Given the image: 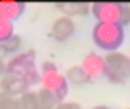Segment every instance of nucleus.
Segmentation results:
<instances>
[{"mask_svg": "<svg viewBox=\"0 0 130 109\" xmlns=\"http://www.w3.org/2000/svg\"><path fill=\"white\" fill-rule=\"evenodd\" d=\"M35 50L31 49L15 55L6 63V73L23 77L29 87L41 83V71L35 63Z\"/></svg>", "mask_w": 130, "mask_h": 109, "instance_id": "f257e3e1", "label": "nucleus"}, {"mask_svg": "<svg viewBox=\"0 0 130 109\" xmlns=\"http://www.w3.org/2000/svg\"><path fill=\"white\" fill-rule=\"evenodd\" d=\"M92 41L99 49L109 52H116L124 42V28L118 24L99 22L92 27Z\"/></svg>", "mask_w": 130, "mask_h": 109, "instance_id": "f03ea898", "label": "nucleus"}, {"mask_svg": "<svg viewBox=\"0 0 130 109\" xmlns=\"http://www.w3.org/2000/svg\"><path fill=\"white\" fill-rule=\"evenodd\" d=\"M91 13L99 22L126 27L130 24V4L116 2H98L91 4Z\"/></svg>", "mask_w": 130, "mask_h": 109, "instance_id": "7ed1b4c3", "label": "nucleus"}, {"mask_svg": "<svg viewBox=\"0 0 130 109\" xmlns=\"http://www.w3.org/2000/svg\"><path fill=\"white\" fill-rule=\"evenodd\" d=\"M41 84L42 88L51 91L59 102H62L69 92V83L64 74L57 70V66L52 61H43L41 66Z\"/></svg>", "mask_w": 130, "mask_h": 109, "instance_id": "20e7f679", "label": "nucleus"}, {"mask_svg": "<svg viewBox=\"0 0 130 109\" xmlns=\"http://www.w3.org/2000/svg\"><path fill=\"white\" fill-rule=\"evenodd\" d=\"M105 59V77L113 84H123L130 77V56L119 52H109Z\"/></svg>", "mask_w": 130, "mask_h": 109, "instance_id": "39448f33", "label": "nucleus"}, {"mask_svg": "<svg viewBox=\"0 0 130 109\" xmlns=\"http://www.w3.org/2000/svg\"><path fill=\"white\" fill-rule=\"evenodd\" d=\"M29 89V85L23 77L11 73H4V75L0 78V91L7 94L10 97H20L21 94Z\"/></svg>", "mask_w": 130, "mask_h": 109, "instance_id": "423d86ee", "label": "nucleus"}, {"mask_svg": "<svg viewBox=\"0 0 130 109\" xmlns=\"http://www.w3.org/2000/svg\"><path fill=\"white\" fill-rule=\"evenodd\" d=\"M74 32H76V22L70 17L60 15L52 22L51 35L57 42H64L70 39L74 35Z\"/></svg>", "mask_w": 130, "mask_h": 109, "instance_id": "0eeeda50", "label": "nucleus"}, {"mask_svg": "<svg viewBox=\"0 0 130 109\" xmlns=\"http://www.w3.org/2000/svg\"><path fill=\"white\" fill-rule=\"evenodd\" d=\"M91 81L105 75V59L96 52H90L80 64Z\"/></svg>", "mask_w": 130, "mask_h": 109, "instance_id": "6e6552de", "label": "nucleus"}, {"mask_svg": "<svg viewBox=\"0 0 130 109\" xmlns=\"http://www.w3.org/2000/svg\"><path fill=\"white\" fill-rule=\"evenodd\" d=\"M27 4L17 0H0V17L9 21H15L24 14Z\"/></svg>", "mask_w": 130, "mask_h": 109, "instance_id": "1a4fd4ad", "label": "nucleus"}, {"mask_svg": "<svg viewBox=\"0 0 130 109\" xmlns=\"http://www.w3.org/2000/svg\"><path fill=\"white\" fill-rule=\"evenodd\" d=\"M56 7L63 13L66 17H74V15H87L91 13V4L84 2H66V3H59Z\"/></svg>", "mask_w": 130, "mask_h": 109, "instance_id": "9d476101", "label": "nucleus"}, {"mask_svg": "<svg viewBox=\"0 0 130 109\" xmlns=\"http://www.w3.org/2000/svg\"><path fill=\"white\" fill-rule=\"evenodd\" d=\"M64 77H66V80H67V83L76 84V85H83V84H87V83H90V81H91L80 64L71 66L70 69L66 71Z\"/></svg>", "mask_w": 130, "mask_h": 109, "instance_id": "9b49d317", "label": "nucleus"}, {"mask_svg": "<svg viewBox=\"0 0 130 109\" xmlns=\"http://www.w3.org/2000/svg\"><path fill=\"white\" fill-rule=\"evenodd\" d=\"M38 94V105L37 109H55V106L59 103L57 98L51 91L45 88H41L37 91Z\"/></svg>", "mask_w": 130, "mask_h": 109, "instance_id": "f8f14e48", "label": "nucleus"}, {"mask_svg": "<svg viewBox=\"0 0 130 109\" xmlns=\"http://www.w3.org/2000/svg\"><path fill=\"white\" fill-rule=\"evenodd\" d=\"M21 105L24 109H37L38 105V94L37 91H31V89H27L24 94H21L18 97Z\"/></svg>", "mask_w": 130, "mask_h": 109, "instance_id": "ddd939ff", "label": "nucleus"}, {"mask_svg": "<svg viewBox=\"0 0 130 109\" xmlns=\"http://www.w3.org/2000/svg\"><path fill=\"white\" fill-rule=\"evenodd\" d=\"M13 35H14V24L0 17V43L7 42Z\"/></svg>", "mask_w": 130, "mask_h": 109, "instance_id": "4468645a", "label": "nucleus"}, {"mask_svg": "<svg viewBox=\"0 0 130 109\" xmlns=\"http://www.w3.org/2000/svg\"><path fill=\"white\" fill-rule=\"evenodd\" d=\"M0 109H24L18 97H10L0 92Z\"/></svg>", "mask_w": 130, "mask_h": 109, "instance_id": "2eb2a0df", "label": "nucleus"}, {"mask_svg": "<svg viewBox=\"0 0 130 109\" xmlns=\"http://www.w3.org/2000/svg\"><path fill=\"white\" fill-rule=\"evenodd\" d=\"M21 45H23V38H21L20 35H17V34H14L9 41L4 42V48H6L7 53L17 52V50L21 48Z\"/></svg>", "mask_w": 130, "mask_h": 109, "instance_id": "dca6fc26", "label": "nucleus"}, {"mask_svg": "<svg viewBox=\"0 0 130 109\" xmlns=\"http://www.w3.org/2000/svg\"><path fill=\"white\" fill-rule=\"evenodd\" d=\"M55 109H83V106L77 102H64V101H62L55 106Z\"/></svg>", "mask_w": 130, "mask_h": 109, "instance_id": "f3484780", "label": "nucleus"}, {"mask_svg": "<svg viewBox=\"0 0 130 109\" xmlns=\"http://www.w3.org/2000/svg\"><path fill=\"white\" fill-rule=\"evenodd\" d=\"M4 73H6V61L3 59H0V78L4 75Z\"/></svg>", "mask_w": 130, "mask_h": 109, "instance_id": "a211bd4d", "label": "nucleus"}, {"mask_svg": "<svg viewBox=\"0 0 130 109\" xmlns=\"http://www.w3.org/2000/svg\"><path fill=\"white\" fill-rule=\"evenodd\" d=\"M7 55H9V53H7L6 48H4V43H0V59L6 57Z\"/></svg>", "mask_w": 130, "mask_h": 109, "instance_id": "6ab92c4d", "label": "nucleus"}, {"mask_svg": "<svg viewBox=\"0 0 130 109\" xmlns=\"http://www.w3.org/2000/svg\"><path fill=\"white\" fill-rule=\"evenodd\" d=\"M91 109H112V108H109V106H106V105H96Z\"/></svg>", "mask_w": 130, "mask_h": 109, "instance_id": "aec40b11", "label": "nucleus"}, {"mask_svg": "<svg viewBox=\"0 0 130 109\" xmlns=\"http://www.w3.org/2000/svg\"><path fill=\"white\" fill-rule=\"evenodd\" d=\"M127 109H130V108H127Z\"/></svg>", "mask_w": 130, "mask_h": 109, "instance_id": "412c9836", "label": "nucleus"}, {"mask_svg": "<svg viewBox=\"0 0 130 109\" xmlns=\"http://www.w3.org/2000/svg\"><path fill=\"white\" fill-rule=\"evenodd\" d=\"M0 92H2V91H0Z\"/></svg>", "mask_w": 130, "mask_h": 109, "instance_id": "4be33fe9", "label": "nucleus"}]
</instances>
